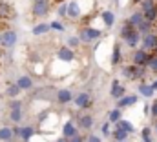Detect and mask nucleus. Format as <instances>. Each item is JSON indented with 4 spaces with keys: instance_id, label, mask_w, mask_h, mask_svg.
Segmentation results:
<instances>
[{
    "instance_id": "obj_1",
    "label": "nucleus",
    "mask_w": 157,
    "mask_h": 142,
    "mask_svg": "<svg viewBox=\"0 0 157 142\" xmlns=\"http://www.w3.org/2000/svg\"><path fill=\"white\" fill-rule=\"evenodd\" d=\"M122 75H124L126 78H130V80H143L144 75H146V69H144V66H135V64H132V66H126V68L122 69Z\"/></svg>"
},
{
    "instance_id": "obj_2",
    "label": "nucleus",
    "mask_w": 157,
    "mask_h": 142,
    "mask_svg": "<svg viewBox=\"0 0 157 142\" xmlns=\"http://www.w3.org/2000/svg\"><path fill=\"white\" fill-rule=\"evenodd\" d=\"M101 36H102V31H101V29H95V28H84V29H80V33H78L80 42H93V40H97V38H101Z\"/></svg>"
},
{
    "instance_id": "obj_3",
    "label": "nucleus",
    "mask_w": 157,
    "mask_h": 142,
    "mask_svg": "<svg viewBox=\"0 0 157 142\" xmlns=\"http://www.w3.org/2000/svg\"><path fill=\"white\" fill-rule=\"evenodd\" d=\"M157 44V35L155 33H146V35L141 36V49H144V51H148V53H152V49L155 47Z\"/></svg>"
},
{
    "instance_id": "obj_4",
    "label": "nucleus",
    "mask_w": 157,
    "mask_h": 142,
    "mask_svg": "<svg viewBox=\"0 0 157 142\" xmlns=\"http://www.w3.org/2000/svg\"><path fill=\"white\" fill-rule=\"evenodd\" d=\"M49 7H51L49 0H35V4H33V15L35 17H46L49 13Z\"/></svg>"
},
{
    "instance_id": "obj_5",
    "label": "nucleus",
    "mask_w": 157,
    "mask_h": 142,
    "mask_svg": "<svg viewBox=\"0 0 157 142\" xmlns=\"http://www.w3.org/2000/svg\"><path fill=\"white\" fill-rule=\"evenodd\" d=\"M17 44V33L13 31V29H7V31H4L2 35H0V46H4V47H13Z\"/></svg>"
},
{
    "instance_id": "obj_6",
    "label": "nucleus",
    "mask_w": 157,
    "mask_h": 142,
    "mask_svg": "<svg viewBox=\"0 0 157 142\" xmlns=\"http://www.w3.org/2000/svg\"><path fill=\"white\" fill-rule=\"evenodd\" d=\"M13 135H17V137H20L22 140H31V137L35 135V128H31V126H22V128H15L13 129Z\"/></svg>"
},
{
    "instance_id": "obj_7",
    "label": "nucleus",
    "mask_w": 157,
    "mask_h": 142,
    "mask_svg": "<svg viewBox=\"0 0 157 142\" xmlns=\"http://www.w3.org/2000/svg\"><path fill=\"white\" fill-rule=\"evenodd\" d=\"M57 57L60 60H64V62H71V60H75V49H71L68 46H62V47H59Z\"/></svg>"
},
{
    "instance_id": "obj_8",
    "label": "nucleus",
    "mask_w": 157,
    "mask_h": 142,
    "mask_svg": "<svg viewBox=\"0 0 157 142\" xmlns=\"http://www.w3.org/2000/svg\"><path fill=\"white\" fill-rule=\"evenodd\" d=\"M148 57H150L148 51H144V49H135V51H133V64H135V66H146Z\"/></svg>"
},
{
    "instance_id": "obj_9",
    "label": "nucleus",
    "mask_w": 157,
    "mask_h": 142,
    "mask_svg": "<svg viewBox=\"0 0 157 142\" xmlns=\"http://www.w3.org/2000/svg\"><path fill=\"white\" fill-rule=\"evenodd\" d=\"M73 102H75L77 107L86 109V107H90V104H91V97L88 93H78L77 97H73Z\"/></svg>"
},
{
    "instance_id": "obj_10",
    "label": "nucleus",
    "mask_w": 157,
    "mask_h": 142,
    "mask_svg": "<svg viewBox=\"0 0 157 142\" xmlns=\"http://www.w3.org/2000/svg\"><path fill=\"white\" fill-rule=\"evenodd\" d=\"M141 36H143V35H141L137 29H133L132 33H128V35L122 36V38H124V42H126L130 47H137V46L141 44Z\"/></svg>"
},
{
    "instance_id": "obj_11",
    "label": "nucleus",
    "mask_w": 157,
    "mask_h": 142,
    "mask_svg": "<svg viewBox=\"0 0 157 142\" xmlns=\"http://www.w3.org/2000/svg\"><path fill=\"white\" fill-rule=\"evenodd\" d=\"M137 100H139L137 95H124V97H121L117 100V107H121V109L130 107V106H133V104H137Z\"/></svg>"
},
{
    "instance_id": "obj_12",
    "label": "nucleus",
    "mask_w": 157,
    "mask_h": 142,
    "mask_svg": "<svg viewBox=\"0 0 157 142\" xmlns=\"http://www.w3.org/2000/svg\"><path fill=\"white\" fill-rule=\"evenodd\" d=\"M110 95H112L113 99H117V100H119L121 97H124V95H126V88H124V86H121V82H119V80H113Z\"/></svg>"
},
{
    "instance_id": "obj_13",
    "label": "nucleus",
    "mask_w": 157,
    "mask_h": 142,
    "mask_svg": "<svg viewBox=\"0 0 157 142\" xmlns=\"http://www.w3.org/2000/svg\"><path fill=\"white\" fill-rule=\"evenodd\" d=\"M80 13H82L80 4L75 2V0H71V2L68 4V15H66V17H70V18H78V17H80Z\"/></svg>"
},
{
    "instance_id": "obj_14",
    "label": "nucleus",
    "mask_w": 157,
    "mask_h": 142,
    "mask_svg": "<svg viewBox=\"0 0 157 142\" xmlns=\"http://www.w3.org/2000/svg\"><path fill=\"white\" fill-rule=\"evenodd\" d=\"M154 93H155V89L152 88V84H146V82H141L139 84V95H143L144 99L154 97Z\"/></svg>"
},
{
    "instance_id": "obj_15",
    "label": "nucleus",
    "mask_w": 157,
    "mask_h": 142,
    "mask_svg": "<svg viewBox=\"0 0 157 142\" xmlns=\"http://www.w3.org/2000/svg\"><path fill=\"white\" fill-rule=\"evenodd\" d=\"M57 100H59L60 104H68V102L73 100V95H71L70 89H59V91H57Z\"/></svg>"
},
{
    "instance_id": "obj_16",
    "label": "nucleus",
    "mask_w": 157,
    "mask_h": 142,
    "mask_svg": "<svg viewBox=\"0 0 157 142\" xmlns=\"http://www.w3.org/2000/svg\"><path fill=\"white\" fill-rule=\"evenodd\" d=\"M77 135V128H75V124L70 120V122H66L64 126H62V137H66V139H71V137H75Z\"/></svg>"
},
{
    "instance_id": "obj_17",
    "label": "nucleus",
    "mask_w": 157,
    "mask_h": 142,
    "mask_svg": "<svg viewBox=\"0 0 157 142\" xmlns=\"http://www.w3.org/2000/svg\"><path fill=\"white\" fill-rule=\"evenodd\" d=\"M101 18H102V22H104V26H106V28H112V26L115 24V15H113L110 9L102 11V13H101Z\"/></svg>"
},
{
    "instance_id": "obj_18",
    "label": "nucleus",
    "mask_w": 157,
    "mask_h": 142,
    "mask_svg": "<svg viewBox=\"0 0 157 142\" xmlns=\"http://www.w3.org/2000/svg\"><path fill=\"white\" fill-rule=\"evenodd\" d=\"M110 135H112V139H113V140L122 142V140H126V139H128V135H130V133H128V131H124V129H121V128H113V131H112Z\"/></svg>"
},
{
    "instance_id": "obj_19",
    "label": "nucleus",
    "mask_w": 157,
    "mask_h": 142,
    "mask_svg": "<svg viewBox=\"0 0 157 142\" xmlns=\"http://www.w3.org/2000/svg\"><path fill=\"white\" fill-rule=\"evenodd\" d=\"M17 86H18L20 89H31V88H33V80H31V77L24 75V77H20V78L17 80Z\"/></svg>"
},
{
    "instance_id": "obj_20",
    "label": "nucleus",
    "mask_w": 157,
    "mask_h": 142,
    "mask_svg": "<svg viewBox=\"0 0 157 142\" xmlns=\"http://www.w3.org/2000/svg\"><path fill=\"white\" fill-rule=\"evenodd\" d=\"M143 20H144V13H143V11H135V13L130 15V18H128V22H130L133 28H137Z\"/></svg>"
},
{
    "instance_id": "obj_21",
    "label": "nucleus",
    "mask_w": 157,
    "mask_h": 142,
    "mask_svg": "<svg viewBox=\"0 0 157 142\" xmlns=\"http://www.w3.org/2000/svg\"><path fill=\"white\" fill-rule=\"evenodd\" d=\"M113 128H121V129H124V131H128V133H133V129H135V128H133V124H132L130 120H124V118L117 120Z\"/></svg>"
},
{
    "instance_id": "obj_22",
    "label": "nucleus",
    "mask_w": 157,
    "mask_h": 142,
    "mask_svg": "<svg viewBox=\"0 0 157 142\" xmlns=\"http://www.w3.org/2000/svg\"><path fill=\"white\" fill-rule=\"evenodd\" d=\"M152 28H154V22H150V20H143L139 26H137V31L141 33V35H146V33H150L152 31Z\"/></svg>"
},
{
    "instance_id": "obj_23",
    "label": "nucleus",
    "mask_w": 157,
    "mask_h": 142,
    "mask_svg": "<svg viewBox=\"0 0 157 142\" xmlns=\"http://www.w3.org/2000/svg\"><path fill=\"white\" fill-rule=\"evenodd\" d=\"M78 126H80L82 129H90V128L93 126V117H91V115H82V117L78 118Z\"/></svg>"
},
{
    "instance_id": "obj_24",
    "label": "nucleus",
    "mask_w": 157,
    "mask_h": 142,
    "mask_svg": "<svg viewBox=\"0 0 157 142\" xmlns=\"http://www.w3.org/2000/svg\"><path fill=\"white\" fill-rule=\"evenodd\" d=\"M11 15H13V9H11V6L0 0V18H9Z\"/></svg>"
},
{
    "instance_id": "obj_25",
    "label": "nucleus",
    "mask_w": 157,
    "mask_h": 142,
    "mask_svg": "<svg viewBox=\"0 0 157 142\" xmlns=\"http://www.w3.org/2000/svg\"><path fill=\"white\" fill-rule=\"evenodd\" d=\"M13 139V129L11 128H7V126H4V128H0V142H7Z\"/></svg>"
},
{
    "instance_id": "obj_26",
    "label": "nucleus",
    "mask_w": 157,
    "mask_h": 142,
    "mask_svg": "<svg viewBox=\"0 0 157 142\" xmlns=\"http://www.w3.org/2000/svg\"><path fill=\"white\" fill-rule=\"evenodd\" d=\"M144 13V18L146 20H150V22H155L157 20V4L154 7H150V9H146V11H143Z\"/></svg>"
},
{
    "instance_id": "obj_27",
    "label": "nucleus",
    "mask_w": 157,
    "mask_h": 142,
    "mask_svg": "<svg viewBox=\"0 0 157 142\" xmlns=\"http://www.w3.org/2000/svg\"><path fill=\"white\" fill-rule=\"evenodd\" d=\"M18 93H20V88L17 86V82H15V84H9V86H7V89H6V95H7V97H11V99L18 97Z\"/></svg>"
},
{
    "instance_id": "obj_28",
    "label": "nucleus",
    "mask_w": 157,
    "mask_h": 142,
    "mask_svg": "<svg viewBox=\"0 0 157 142\" xmlns=\"http://www.w3.org/2000/svg\"><path fill=\"white\" fill-rule=\"evenodd\" d=\"M108 118H110V122H117V120H121L122 118V109L121 107H115V109H112L110 111V115H108Z\"/></svg>"
},
{
    "instance_id": "obj_29",
    "label": "nucleus",
    "mask_w": 157,
    "mask_h": 142,
    "mask_svg": "<svg viewBox=\"0 0 157 142\" xmlns=\"http://www.w3.org/2000/svg\"><path fill=\"white\" fill-rule=\"evenodd\" d=\"M51 28H49V24H37L35 28H33V35H44V33H48Z\"/></svg>"
},
{
    "instance_id": "obj_30",
    "label": "nucleus",
    "mask_w": 157,
    "mask_h": 142,
    "mask_svg": "<svg viewBox=\"0 0 157 142\" xmlns=\"http://www.w3.org/2000/svg\"><path fill=\"white\" fill-rule=\"evenodd\" d=\"M144 68H148L150 71L157 73V55H150V57H148V62H146Z\"/></svg>"
},
{
    "instance_id": "obj_31",
    "label": "nucleus",
    "mask_w": 157,
    "mask_h": 142,
    "mask_svg": "<svg viewBox=\"0 0 157 142\" xmlns=\"http://www.w3.org/2000/svg\"><path fill=\"white\" fill-rule=\"evenodd\" d=\"M9 118H11L13 122H20V120H22V109H11Z\"/></svg>"
},
{
    "instance_id": "obj_32",
    "label": "nucleus",
    "mask_w": 157,
    "mask_h": 142,
    "mask_svg": "<svg viewBox=\"0 0 157 142\" xmlns=\"http://www.w3.org/2000/svg\"><path fill=\"white\" fill-rule=\"evenodd\" d=\"M119 60H121V47L115 46L113 51H112V64L115 66V64H119Z\"/></svg>"
},
{
    "instance_id": "obj_33",
    "label": "nucleus",
    "mask_w": 157,
    "mask_h": 142,
    "mask_svg": "<svg viewBox=\"0 0 157 142\" xmlns=\"http://www.w3.org/2000/svg\"><path fill=\"white\" fill-rule=\"evenodd\" d=\"M78 44H80V38H78V36H70V38H68V47L77 49Z\"/></svg>"
},
{
    "instance_id": "obj_34",
    "label": "nucleus",
    "mask_w": 157,
    "mask_h": 142,
    "mask_svg": "<svg viewBox=\"0 0 157 142\" xmlns=\"http://www.w3.org/2000/svg\"><path fill=\"white\" fill-rule=\"evenodd\" d=\"M49 28H51V29H55V31H64V26H62L59 20H53V22H49Z\"/></svg>"
},
{
    "instance_id": "obj_35",
    "label": "nucleus",
    "mask_w": 157,
    "mask_h": 142,
    "mask_svg": "<svg viewBox=\"0 0 157 142\" xmlns=\"http://www.w3.org/2000/svg\"><path fill=\"white\" fill-rule=\"evenodd\" d=\"M57 13H59L60 17H66V15H68V4H60L59 9H57Z\"/></svg>"
},
{
    "instance_id": "obj_36",
    "label": "nucleus",
    "mask_w": 157,
    "mask_h": 142,
    "mask_svg": "<svg viewBox=\"0 0 157 142\" xmlns=\"http://www.w3.org/2000/svg\"><path fill=\"white\" fill-rule=\"evenodd\" d=\"M9 107H11V109H22V102L15 99V100H11V104H9Z\"/></svg>"
},
{
    "instance_id": "obj_37",
    "label": "nucleus",
    "mask_w": 157,
    "mask_h": 142,
    "mask_svg": "<svg viewBox=\"0 0 157 142\" xmlns=\"http://www.w3.org/2000/svg\"><path fill=\"white\" fill-rule=\"evenodd\" d=\"M150 115H152L154 118H157V100L152 104V106H150Z\"/></svg>"
},
{
    "instance_id": "obj_38",
    "label": "nucleus",
    "mask_w": 157,
    "mask_h": 142,
    "mask_svg": "<svg viewBox=\"0 0 157 142\" xmlns=\"http://www.w3.org/2000/svg\"><path fill=\"white\" fill-rule=\"evenodd\" d=\"M86 142H102V139H101L99 135H90V137L86 139Z\"/></svg>"
},
{
    "instance_id": "obj_39",
    "label": "nucleus",
    "mask_w": 157,
    "mask_h": 142,
    "mask_svg": "<svg viewBox=\"0 0 157 142\" xmlns=\"http://www.w3.org/2000/svg\"><path fill=\"white\" fill-rule=\"evenodd\" d=\"M102 133H104V135H110V133H112V131H110V124H108V122L102 126Z\"/></svg>"
},
{
    "instance_id": "obj_40",
    "label": "nucleus",
    "mask_w": 157,
    "mask_h": 142,
    "mask_svg": "<svg viewBox=\"0 0 157 142\" xmlns=\"http://www.w3.org/2000/svg\"><path fill=\"white\" fill-rule=\"evenodd\" d=\"M150 133H152V129H150V128H144V129L141 131V135H143V139H144V137H150Z\"/></svg>"
},
{
    "instance_id": "obj_41",
    "label": "nucleus",
    "mask_w": 157,
    "mask_h": 142,
    "mask_svg": "<svg viewBox=\"0 0 157 142\" xmlns=\"http://www.w3.org/2000/svg\"><path fill=\"white\" fill-rule=\"evenodd\" d=\"M68 142H84V139H82V137H78V135H75V137L68 139Z\"/></svg>"
},
{
    "instance_id": "obj_42",
    "label": "nucleus",
    "mask_w": 157,
    "mask_h": 142,
    "mask_svg": "<svg viewBox=\"0 0 157 142\" xmlns=\"http://www.w3.org/2000/svg\"><path fill=\"white\" fill-rule=\"evenodd\" d=\"M152 88H154V89H155V91H157V78H155V80H154V82H152Z\"/></svg>"
},
{
    "instance_id": "obj_43",
    "label": "nucleus",
    "mask_w": 157,
    "mask_h": 142,
    "mask_svg": "<svg viewBox=\"0 0 157 142\" xmlns=\"http://www.w3.org/2000/svg\"><path fill=\"white\" fill-rule=\"evenodd\" d=\"M143 142H152V139H150V137H144V139H143Z\"/></svg>"
},
{
    "instance_id": "obj_44",
    "label": "nucleus",
    "mask_w": 157,
    "mask_h": 142,
    "mask_svg": "<svg viewBox=\"0 0 157 142\" xmlns=\"http://www.w3.org/2000/svg\"><path fill=\"white\" fill-rule=\"evenodd\" d=\"M57 142H68V139H66V137H62V139H59Z\"/></svg>"
},
{
    "instance_id": "obj_45",
    "label": "nucleus",
    "mask_w": 157,
    "mask_h": 142,
    "mask_svg": "<svg viewBox=\"0 0 157 142\" xmlns=\"http://www.w3.org/2000/svg\"><path fill=\"white\" fill-rule=\"evenodd\" d=\"M152 53H154V55H157V44H155V47L152 49Z\"/></svg>"
},
{
    "instance_id": "obj_46",
    "label": "nucleus",
    "mask_w": 157,
    "mask_h": 142,
    "mask_svg": "<svg viewBox=\"0 0 157 142\" xmlns=\"http://www.w3.org/2000/svg\"><path fill=\"white\" fill-rule=\"evenodd\" d=\"M132 2H133V4H141L143 0H132Z\"/></svg>"
},
{
    "instance_id": "obj_47",
    "label": "nucleus",
    "mask_w": 157,
    "mask_h": 142,
    "mask_svg": "<svg viewBox=\"0 0 157 142\" xmlns=\"http://www.w3.org/2000/svg\"><path fill=\"white\" fill-rule=\"evenodd\" d=\"M155 131H157V118H155Z\"/></svg>"
},
{
    "instance_id": "obj_48",
    "label": "nucleus",
    "mask_w": 157,
    "mask_h": 142,
    "mask_svg": "<svg viewBox=\"0 0 157 142\" xmlns=\"http://www.w3.org/2000/svg\"><path fill=\"white\" fill-rule=\"evenodd\" d=\"M7 142H11V140H7Z\"/></svg>"
},
{
    "instance_id": "obj_49",
    "label": "nucleus",
    "mask_w": 157,
    "mask_h": 142,
    "mask_svg": "<svg viewBox=\"0 0 157 142\" xmlns=\"http://www.w3.org/2000/svg\"><path fill=\"white\" fill-rule=\"evenodd\" d=\"M122 142H126V140H122Z\"/></svg>"
}]
</instances>
